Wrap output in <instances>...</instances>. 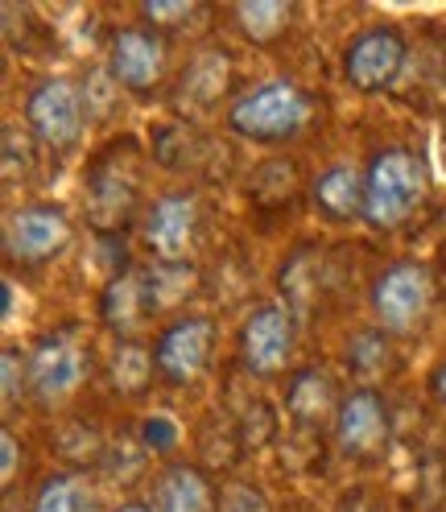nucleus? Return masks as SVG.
Wrapping results in <instances>:
<instances>
[{
	"label": "nucleus",
	"mask_w": 446,
	"mask_h": 512,
	"mask_svg": "<svg viewBox=\"0 0 446 512\" xmlns=\"http://www.w3.org/2000/svg\"><path fill=\"white\" fill-rule=\"evenodd\" d=\"M310 116H314L310 91H302L290 79H269V83L248 87L240 100H232L228 128L252 145H281V141L302 137Z\"/></svg>",
	"instance_id": "obj_1"
},
{
	"label": "nucleus",
	"mask_w": 446,
	"mask_h": 512,
	"mask_svg": "<svg viewBox=\"0 0 446 512\" xmlns=\"http://www.w3.org/2000/svg\"><path fill=\"white\" fill-rule=\"evenodd\" d=\"M21 364H29V360L17 347H5V364H0V372H5V409H13L21 401V389L29 384V368H21Z\"/></svg>",
	"instance_id": "obj_23"
},
{
	"label": "nucleus",
	"mask_w": 446,
	"mask_h": 512,
	"mask_svg": "<svg viewBox=\"0 0 446 512\" xmlns=\"http://www.w3.org/2000/svg\"><path fill=\"white\" fill-rule=\"evenodd\" d=\"M112 512H153V508H145V504H120V508H112Z\"/></svg>",
	"instance_id": "obj_29"
},
{
	"label": "nucleus",
	"mask_w": 446,
	"mask_h": 512,
	"mask_svg": "<svg viewBox=\"0 0 446 512\" xmlns=\"http://www.w3.org/2000/svg\"><path fill=\"white\" fill-rule=\"evenodd\" d=\"M294 356V314L285 306H257L240 327V364L252 376H277Z\"/></svg>",
	"instance_id": "obj_9"
},
{
	"label": "nucleus",
	"mask_w": 446,
	"mask_h": 512,
	"mask_svg": "<svg viewBox=\"0 0 446 512\" xmlns=\"http://www.w3.org/2000/svg\"><path fill=\"white\" fill-rule=\"evenodd\" d=\"M141 438H145V446H149V451H174L178 430H174V422H170V418H145V426H141Z\"/></svg>",
	"instance_id": "obj_26"
},
{
	"label": "nucleus",
	"mask_w": 446,
	"mask_h": 512,
	"mask_svg": "<svg viewBox=\"0 0 446 512\" xmlns=\"http://www.w3.org/2000/svg\"><path fill=\"white\" fill-rule=\"evenodd\" d=\"M335 438H339L343 455L372 459L389 438V413H385L380 393H372V389L347 393L339 401V413H335Z\"/></svg>",
	"instance_id": "obj_12"
},
{
	"label": "nucleus",
	"mask_w": 446,
	"mask_h": 512,
	"mask_svg": "<svg viewBox=\"0 0 446 512\" xmlns=\"http://www.w3.org/2000/svg\"><path fill=\"white\" fill-rule=\"evenodd\" d=\"M219 512H269V500H265L261 488H252V484H232L219 496Z\"/></svg>",
	"instance_id": "obj_24"
},
{
	"label": "nucleus",
	"mask_w": 446,
	"mask_h": 512,
	"mask_svg": "<svg viewBox=\"0 0 446 512\" xmlns=\"http://www.w3.org/2000/svg\"><path fill=\"white\" fill-rule=\"evenodd\" d=\"M290 21H294V9L285 5V0H244V5H236L240 34L257 46L277 42L285 29H290Z\"/></svg>",
	"instance_id": "obj_17"
},
{
	"label": "nucleus",
	"mask_w": 446,
	"mask_h": 512,
	"mask_svg": "<svg viewBox=\"0 0 446 512\" xmlns=\"http://www.w3.org/2000/svg\"><path fill=\"white\" fill-rule=\"evenodd\" d=\"M29 393H34L38 405H58L67 401L79 380H83V351L75 339L67 335H46L34 356H29Z\"/></svg>",
	"instance_id": "obj_11"
},
{
	"label": "nucleus",
	"mask_w": 446,
	"mask_h": 512,
	"mask_svg": "<svg viewBox=\"0 0 446 512\" xmlns=\"http://www.w3.org/2000/svg\"><path fill=\"white\" fill-rule=\"evenodd\" d=\"M153 372H157L153 351H149L145 343H133V339L116 347L112 368H108V376H112V389H116L120 397H141V393L149 389Z\"/></svg>",
	"instance_id": "obj_18"
},
{
	"label": "nucleus",
	"mask_w": 446,
	"mask_h": 512,
	"mask_svg": "<svg viewBox=\"0 0 446 512\" xmlns=\"http://www.w3.org/2000/svg\"><path fill=\"white\" fill-rule=\"evenodd\" d=\"M228 67H232L228 54H219V50L199 54V58L186 67L182 95H186V100H195V104H211V100H219V91L228 87Z\"/></svg>",
	"instance_id": "obj_21"
},
{
	"label": "nucleus",
	"mask_w": 446,
	"mask_h": 512,
	"mask_svg": "<svg viewBox=\"0 0 446 512\" xmlns=\"http://www.w3.org/2000/svg\"><path fill=\"white\" fill-rule=\"evenodd\" d=\"M364 195H368V186H364V174L356 166H331L314 178V190H310V199H314V211L331 219V223H347V219H364Z\"/></svg>",
	"instance_id": "obj_13"
},
{
	"label": "nucleus",
	"mask_w": 446,
	"mask_h": 512,
	"mask_svg": "<svg viewBox=\"0 0 446 512\" xmlns=\"http://www.w3.org/2000/svg\"><path fill=\"white\" fill-rule=\"evenodd\" d=\"M199 223H203L199 199L190 190H170V195H162L149 207L141 240L162 265H182L199 240Z\"/></svg>",
	"instance_id": "obj_7"
},
{
	"label": "nucleus",
	"mask_w": 446,
	"mask_h": 512,
	"mask_svg": "<svg viewBox=\"0 0 446 512\" xmlns=\"http://www.w3.org/2000/svg\"><path fill=\"white\" fill-rule=\"evenodd\" d=\"M211 347H215V323L207 314H186L157 335L153 360H157V376L166 384H195L207 364H211Z\"/></svg>",
	"instance_id": "obj_5"
},
{
	"label": "nucleus",
	"mask_w": 446,
	"mask_h": 512,
	"mask_svg": "<svg viewBox=\"0 0 446 512\" xmlns=\"http://www.w3.org/2000/svg\"><path fill=\"white\" fill-rule=\"evenodd\" d=\"M364 219L376 232H393L418 211L422 203V162L418 153L405 145H389L372 153V162L364 170Z\"/></svg>",
	"instance_id": "obj_2"
},
{
	"label": "nucleus",
	"mask_w": 446,
	"mask_h": 512,
	"mask_svg": "<svg viewBox=\"0 0 446 512\" xmlns=\"http://www.w3.org/2000/svg\"><path fill=\"white\" fill-rule=\"evenodd\" d=\"M108 71L116 87L133 95H153L166 79V42L157 29L124 25L108 46Z\"/></svg>",
	"instance_id": "obj_8"
},
{
	"label": "nucleus",
	"mask_w": 446,
	"mask_h": 512,
	"mask_svg": "<svg viewBox=\"0 0 446 512\" xmlns=\"http://www.w3.org/2000/svg\"><path fill=\"white\" fill-rule=\"evenodd\" d=\"M290 413L306 426H318L327 413H339V401H335V380L318 368H302L294 380H290V397H285Z\"/></svg>",
	"instance_id": "obj_16"
},
{
	"label": "nucleus",
	"mask_w": 446,
	"mask_h": 512,
	"mask_svg": "<svg viewBox=\"0 0 446 512\" xmlns=\"http://www.w3.org/2000/svg\"><path fill=\"white\" fill-rule=\"evenodd\" d=\"M190 0H174V5H162V0H149V5H141V17L153 21V29L162 34V25H174V21H186L190 17Z\"/></svg>",
	"instance_id": "obj_25"
},
{
	"label": "nucleus",
	"mask_w": 446,
	"mask_h": 512,
	"mask_svg": "<svg viewBox=\"0 0 446 512\" xmlns=\"http://www.w3.org/2000/svg\"><path fill=\"white\" fill-rule=\"evenodd\" d=\"M25 120L50 149H71L83 133V91L75 79H42L25 100Z\"/></svg>",
	"instance_id": "obj_6"
},
{
	"label": "nucleus",
	"mask_w": 446,
	"mask_h": 512,
	"mask_svg": "<svg viewBox=\"0 0 446 512\" xmlns=\"http://www.w3.org/2000/svg\"><path fill=\"white\" fill-rule=\"evenodd\" d=\"M347 364H352L356 372H376L389 364V343L380 331H364L352 339V347H347Z\"/></svg>",
	"instance_id": "obj_22"
},
{
	"label": "nucleus",
	"mask_w": 446,
	"mask_h": 512,
	"mask_svg": "<svg viewBox=\"0 0 446 512\" xmlns=\"http://www.w3.org/2000/svg\"><path fill=\"white\" fill-rule=\"evenodd\" d=\"M141 314H149V298H145V281L137 273H124L116 277L108 290H104V318L112 327L129 331Z\"/></svg>",
	"instance_id": "obj_20"
},
{
	"label": "nucleus",
	"mask_w": 446,
	"mask_h": 512,
	"mask_svg": "<svg viewBox=\"0 0 446 512\" xmlns=\"http://www.w3.org/2000/svg\"><path fill=\"white\" fill-rule=\"evenodd\" d=\"M430 298H434V281L430 269L418 261H401L372 281V314L393 335L418 331L430 310Z\"/></svg>",
	"instance_id": "obj_3"
},
{
	"label": "nucleus",
	"mask_w": 446,
	"mask_h": 512,
	"mask_svg": "<svg viewBox=\"0 0 446 512\" xmlns=\"http://www.w3.org/2000/svg\"><path fill=\"white\" fill-rule=\"evenodd\" d=\"M405 34L393 25H372L343 50V75L356 91H389L405 71Z\"/></svg>",
	"instance_id": "obj_4"
},
{
	"label": "nucleus",
	"mask_w": 446,
	"mask_h": 512,
	"mask_svg": "<svg viewBox=\"0 0 446 512\" xmlns=\"http://www.w3.org/2000/svg\"><path fill=\"white\" fill-rule=\"evenodd\" d=\"M71 244V219L58 207H21L5 223V252L9 261L42 265Z\"/></svg>",
	"instance_id": "obj_10"
},
{
	"label": "nucleus",
	"mask_w": 446,
	"mask_h": 512,
	"mask_svg": "<svg viewBox=\"0 0 446 512\" xmlns=\"http://www.w3.org/2000/svg\"><path fill=\"white\" fill-rule=\"evenodd\" d=\"M153 512H219V504H215V492L199 467L174 463L157 479Z\"/></svg>",
	"instance_id": "obj_14"
},
{
	"label": "nucleus",
	"mask_w": 446,
	"mask_h": 512,
	"mask_svg": "<svg viewBox=\"0 0 446 512\" xmlns=\"http://www.w3.org/2000/svg\"><path fill=\"white\" fill-rule=\"evenodd\" d=\"M29 512H95V496L79 475H50L42 479Z\"/></svg>",
	"instance_id": "obj_19"
},
{
	"label": "nucleus",
	"mask_w": 446,
	"mask_h": 512,
	"mask_svg": "<svg viewBox=\"0 0 446 512\" xmlns=\"http://www.w3.org/2000/svg\"><path fill=\"white\" fill-rule=\"evenodd\" d=\"M133 195H137V170L100 162L91 174V223L95 228L120 223L133 207Z\"/></svg>",
	"instance_id": "obj_15"
},
{
	"label": "nucleus",
	"mask_w": 446,
	"mask_h": 512,
	"mask_svg": "<svg viewBox=\"0 0 446 512\" xmlns=\"http://www.w3.org/2000/svg\"><path fill=\"white\" fill-rule=\"evenodd\" d=\"M430 397H434L438 405H446V356H442V364L430 372Z\"/></svg>",
	"instance_id": "obj_28"
},
{
	"label": "nucleus",
	"mask_w": 446,
	"mask_h": 512,
	"mask_svg": "<svg viewBox=\"0 0 446 512\" xmlns=\"http://www.w3.org/2000/svg\"><path fill=\"white\" fill-rule=\"evenodd\" d=\"M0 451H5V488H9L13 484V471H17V438H13V430L0 434Z\"/></svg>",
	"instance_id": "obj_27"
}]
</instances>
